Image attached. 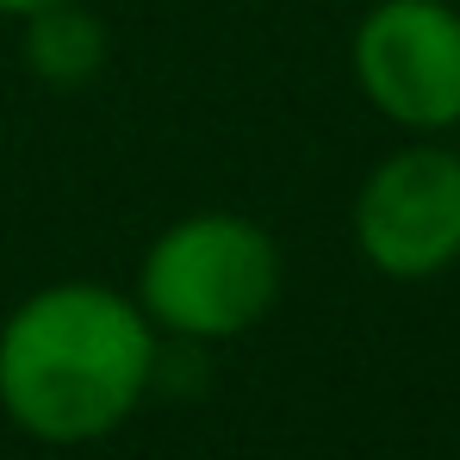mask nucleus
<instances>
[{
	"mask_svg": "<svg viewBox=\"0 0 460 460\" xmlns=\"http://www.w3.org/2000/svg\"><path fill=\"white\" fill-rule=\"evenodd\" d=\"M155 367L144 305L106 287H50L0 330V404L38 442H93L131 417Z\"/></svg>",
	"mask_w": 460,
	"mask_h": 460,
	"instance_id": "obj_1",
	"label": "nucleus"
},
{
	"mask_svg": "<svg viewBox=\"0 0 460 460\" xmlns=\"http://www.w3.org/2000/svg\"><path fill=\"white\" fill-rule=\"evenodd\" d=\"M137 293L144 317L181 336H236L268 317L280 293V255L249 218H187L150 249Z\"/></svg>",
	"mask_w": 460,
	"mask_h": 460,
	"instance_id": "obj_2",
	"label": "nucleus"
},
{
	"mask_svg": "<svg viewBox=\"0 0 460 460\" xmlns=\"http://www.w3.org/2000/svg\"><path fill=\"white\" fill-rule=\"evenodd\" d=\"M355 75L411 131L460 125V13L448 0H380L355 25Z\"/></svg>",
	"mask_w": 460,
	"mask_h": 460,
	"instance_id": "obj_3",
	"label": "nucleus"
},
{
	"mask_svg": "<svg viewBox=\"0 0 460 460\" xmlns=\"http://www.w3.org/2000/svg\"><path fill=\"white\" fill-rule=\"evenodd\" d=\"M361 255L392 280H429L460 261V155L417 144L385 155L355 199Z\"/></svg>",
	"mask_w": 460,
	"mask_h": 460,
	"instance_id": "obj_4",
	"label": "nucleus"
},
{
	"mask_svg": "<svg viewBox=\"0 0 460 460\" xmlns=\"http://www.w3.org/2000/svg\"><path fill=\"white\" fill-rule=\"evenodd\" d=\"M50 6H63V0H0V13H25V19H38Z\"/></svg>",
	"mask_w": 460,
	"mask_h": 460,
	"instance_id": "obj_5",
	"label": "nucleus"
}]
</instances>
